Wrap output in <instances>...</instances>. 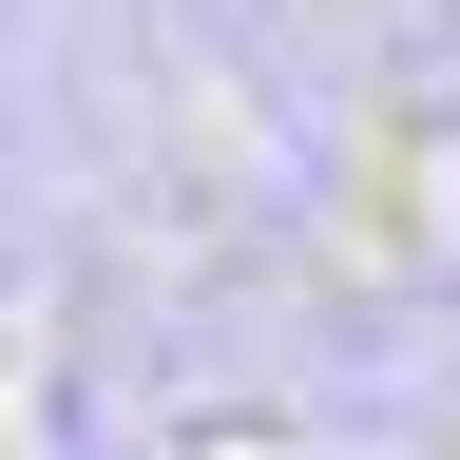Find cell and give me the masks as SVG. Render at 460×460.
<instances>
[{
	"label": "cell",
	"mask_w": 460,
	"mask_h": 460,
	"mask_svg": "<svg viewBox=\"0 0 460 460\" xmlns=\"http://www.w3.org/2000/svg\"><path fill=\"white\" fill-rule=\"evenodd\" d=\"M172 460H307V441H211V422H192V441H172Z\"/></svg>",
	"instance_id": "6da1fadb"
}]
</instances>
